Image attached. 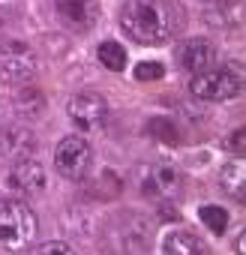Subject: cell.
<instances>
[{"instance_id": "obj_7", "label": "cell", "mask_w": 246, "mask_h": 255, "mask_svg": "<svg viewBox=\"0 0 246 255\" xmlns=\"http://www.w3.org/2000/svg\"><path fill=\"white\" fill-rule=\"evenodd\" d=\"M108 117V105L96 93H78L69 99V120L78 132H96Z\"/></svg>"}, {"instance_id": "obj_1", "label": "cell", "mask_w": 246, "mask_h": 255, "mask_svg": "<svg viewBox=\"0 0 246 255\" xmlns=\"http://www.w3.org/2000/svg\"><path fill=\"white\" fill-rule=\"evenodd\" d=\"M120 24L129 39L141 45H162L174 33V9L168 0H126L120 9Z\"/></svg>"}, {"instance_id": "obj_19", "label": "cell", "mask_w": 246, "mask_h": 255, "mask_svg": "<svg viewBox=\"0 0 246 255\" xmlns=\"http://www.w3.org/2000/svg\"><path fill=\"white\" fill-rule=\"evenodd\" d=\"M150 132H153L156 138L168 141V144H177V129H174V123H171V120H165V117L150 120Z\"/></svg>"}, {"instance_id": "obj_14", "label": "cell", "mask_w": 246, "mask_h": 255, "mask_svg": "<svg viewBox=\"0 0 246 255\" xmlns=\"http://www.w3.org/2000/svg\"><path fill=\"white\" fill-rule=\"evenodd\" d=\"M207 21L216 24V27L240 24V0H210L207 3Z\"/></svg>"}, {"instance_id": "obj_4", "label": "cell", "mask_w": 246, "mask_h": 255, "mask_svg": "<svg viewBox=\"0 0 246 255\" xmlns=\"http://www.w3.org/2000/svg\"><path fill=\"white\" fill-rule=\"evenodd\" d=\"M240 87H243V81L231 69H204L192 78V93L198 99H207V102L234 99L240 93Z\"/></svg>"}, {"instance_id": "obj_17", "label": "cell", "mask_w": 246, "mask_h": 255, "mask_svg": "<svg viewBox=\"0 0 246 255\" xmlns=\"http://www.w3.org/2000/svg\"><path fill=\"white\" fill-rule=\"evenodd\" d=\"M96 54H99L102 66H108L111 72H120L126 66V51H123V45H117V42H102Z\"/></svg>"}, {"instance_id": "obj_3", "label": "cell", "mask_w": 246, "mask_h": 255, "mask_svg": "<svg viewBox=\"0 0 246 255\" xmlns=\"http://www.w3.org/2000/svg\"><path fill=\"white\" fill-rule=\"evenodd\" d=\"M36 51L27 42L18 39H6L0 42V81L6 84H24L36 75Z\"/></svg>"}, {"instance_id": "obj_12", "label": "cell", "mask_w": 246, "mask_h": 255, "mask_svg": "<svg viewBox=\"0 0 246 255\" xmlns=\"http://www.w3.org/2000/svg\"><path fill=\"white\" fill-rule=\"evenodd\" d=\"M213 57H216V54H213V45H210V42H204V39H186V42L180 45V51H177L180 66H183L186 72H192V75H198V72L210 69Z\"/></svg>"}, {"instance_id": "obj_2", "label": "cell", "mask_w": 246, "mask_h": 255, "mask_svg": "<svg viewBox=\"0 0 246 255\" xmlns=\"http://www.w3.org/2000/svg\"><path fill=\"white\" fill-rule=\"evenodd\" d=\"M36 237V216L24 201H0V249L21 252Z\"/></svg>"}, {"instance_id": "obj_11", "label": "cell", "mask_w": 246, "mask_h": 255, "mask_svg": "<svg viewBox=\"0 0 246 255\" xmlns=\"http://www.w3.org/2000/svg\"><path fill=\"white\" fill-rule=\"evenodd\" d=\"M6 183L15 192H42L45 189V171H42V165L33 156L30 159H18V162H12V168L6 174Z\"/></svg>"}, {"instance_id": "obj_15", "label": "cell", "mask_w": 246, "mask_h": 255, "mask_svg": "<svg viewBox=\"0 0 246 255\" xmlns=\"http://www.w3.org/2000/svg\"><path fill=\"white\" fill-rule=\"evenodd\" d=\"M219 180H222V189H225L231 198H237V201L246 198V165H243V159L228 162V165L222 168Z\"/></svg>"}, {"instance_id": "obj_16", "label": "cell", "mask_w": 246, "mask_h": 255, "mask_svg": "<svg viewBox=\"0 0 246 255\" xmlns=\"http://www.w3.org/2000/svg\"><path fill=\"white\" fill-rule=\"evenodd\" d=\"M15 108H18L21 114H39V111L45 108V96H42L36 87H21V90L15 93Z\"/></svg>"}, {"instance_id": "obj_22", "label": "cell", "mask_w": 246, "mask_h": 255, "mask_svg": "<svg viewBox=\"0 0 246 255\" xmlns=\"http://www.w3.org/2000/svg\"><path fill=\"white\" fill-rule=\"evenodd\" d=\"M228 147H231L237 156H243V153H246V132H243V129H237V132L228 138Z\"/></svg>"}, {"instance_id": "obj_9", "label": "cell", "mask_w": 246, "mask_h": 255, "mask_svg": "<svg viewBox=\"0 0 246 255\" xmlns=\"http://www.w3.org/2000/svg\"><path fill=\"white\" fill-rule=\"evenodd\" d=\"M54 12H57V21L69 30H90L99 18V6L93 0H54Z\"/></svg>"}, {"instance_id": "obj_10", "label": "cell", "mask_w": 246, "mask_h": 255, "mask_svg": "<svg viewBox=\"0 0 246 255\" xmlns=\"http://www.w3.org/2000/svg\"><path fill=\"white\" fill-rule=\"evenodd\" d=\"M36 153V135L24 126H6L0 132V159H30Z\"/></svg>"}, {"instance_id": "obj_6", "label": "cell", "mask_w": 246, "mask_h": 255, "mask_svg": "<svg viewBox=\"0 0 246 255\" xmlns=\"http://www.w3.org/2000/svg\"><path fill=\"white\" fill-rule=\"evenodd\" d=\"M138 186L147 198L153 201H168L177 195L180 189V174L174 165L168 162H153V165H144L141 168V177H138Z\"/></svg>"}, {"instance_id": "obj_13", "label": "cell", "mask_w": 246, "mask_h": 255, "mask_svg": "<svg viewBox=\"0 0 246 255\" xmlns=\"http://www.w3.org/2000/svg\"><path fill=\"white\" fill-rule=\"evenodd\" d=\"M162 255H207V246L189 231H171L162 240Z\"/></svg>"}, {"instance_id": "obj_5", "label": "cell", "mask_w": 246, "mask_h": 255, "mask_svg": "<svg viewBox=\"0 0 246 255\" xmlns=\"http://www.w3.org/2000/svg\"><path fill=\"white\" fill-rule=\"evenodd\" d=\"M90 159H93V150L81 135H66L54 150V165L69 180H81L90 171Z\"/></svg>"}, {"instance_id": "obj_23", "label": "cell", "mask_w": 246, "mask_h": 255, "mask_svg": "<svg viewBox=\"0 0 246 255\" xmlns=\"http://www.w3.org/2000/svg\"><path fill=\"white\" fill-rule=\"evenodd\" d=\"M234 252L243 255V234H237V240H234Z\"/></svg>"}, {"instance_id": "obj_20", "label": "cell", "mask_w": 246, "mask_h": 255, "mask_svg": "<svg viewBox=\"0 0 246 255\" xmlns=\"http://www.w3.org/2000/svg\"><path fill=\"white\" fill-rule=\"evenodd\" d=\"M162 75H165L162 63L144 60V63H138V66H135V78H138V81H156V78H162Z\"/></svg>"}, {"instance_id": "obj_18", "label": "cell", "mask_w": 246, "mask_h": 255, "mask_svg": "<svg viewBox=\"0 0 246 255\" xmlns=\"http://www.w3.org/2000/svg\"><path fill=\"white\" fill-rule=\"evenodd\" d=\"M198 216H201V222L207 225V231H213V234H222L225 225H228V213H225V207H216V204L201 207Z\"/></svg>"}, {"instance_id": "obj_8", "label": "cell", "mask_w": 246, "mask_h": 255, "mask_svg": "<svg viewBox=\"0 0 246 255\" xmlns=\"http://www.w3.org/2000/svg\"><path fill=\"white\" fill-rule=\"evenodd\" d=\"M150 243V225L138 216H129L123 219L114 231H111V246L117 255H138L144 252Z\"/></svg>"}, {"instance_id": "obj_21", "label": "cell", "mask_w": 246, "mask_h": 255, "mask_svg": "<svg viewBox=\"0 0 246 255\" xmlns=\"http://www.w3.org/2000/svg\"><path fill=\"white\" fill-rule=\"evenodd\" d=\"M33 255H75V252H72V246L63 243V240H48V243H39V246L33 249Z\"/></svg>"}]
</instances>
